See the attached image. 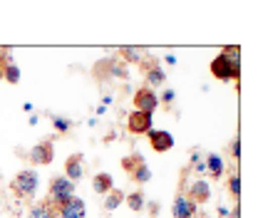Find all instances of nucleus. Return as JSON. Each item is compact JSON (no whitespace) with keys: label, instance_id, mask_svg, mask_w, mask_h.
I'll return each instance as SVG.
<instances>
[{"label":"nucleus","instance_id":"24","mask_svg":"<svg viewBox=\"0 0 258 218\" xmlns=\"http://www.w3.org/2000/svg\"><path fill=\"white\" fill-rule=\"evenodd\" d=\"M228 188H231V196H241V176L238 174H233L228 179Z\"/></svg>","mask_w":258,"mask_h":218},{"label":"nucleus","instance_id":"17","mask_svg":"<svg viewBox=\"0 0 258 218\" xmlns=\"http://www.w3.org/2000/svg\"><path fill=\"white\" fill-rule=\"evenodd\" d=\"M129 176H132L137 184H149V179H152V169H149L147 164H139V166H137Z\"/></svg>","mask_w":258,"mask_h":218},{"label":"nucleus","instance_id":"9","mask_svg":"<svg viewBox=\"0 0 258 218\" xmlns=\"http://www.w3.org/2000/svg\"><path fill=\"white\" fill-rule=\"evenodd\" d=\"M171 216L174 218H194L196 216V203L189 201L184 193H179L171 203Z\"/></svg>","mask_w":258,"mask_h":218},{"label":"nucleus","instance_id":"7","mask_svg":"<svg viewBox=\"0 0 258 218\" xmlns=\"http://www.w3.org/2000/svg\"><path fill=\"white\" fill-rule=\"evenodd\" d=\"M147 134H149V147L157 154H164V152H169L174 147V136L169 131H164V129H149Z\"/></svg>","mask_w":258,"mask_h":218},{"label":"nucleus","instance_id":"22","mask_svg":"<svg viewBox=\"0 0 258 218\" xmlns=\"http://www.w3.org/2000/svg\"><path fill=\"white\" fill-rule=\"evenodd\" d=\"M52 126H55V131H57V134H64V131H70V129H72V122H70V119H64V117H52Z\"/></svg>","mask_w":258,"mask_h":218},{"label":"nucleus","instance_id":"13","mask_svg":"<svg viewBox=\"0 0 258 218\" xmlns=\"http://www.w3.org/2000/svg\"><path fill=\"white\" fill-rule=\"evenodd\" d=\"M64 174L70 176V181L82 179V154L67 156V161H64Z\"/></svg>","mask_w":258,"mask_h":218},{"label":"nucleus","instance_id":"11","mask_svg":"<svg viewBox=\"0 0 258 218\" xmlns=\"http://www.w3.org/2000/svg\"><path fill=\"white\" fill-rule=\"evenodd\" d=\"M204 169L209 171V176H214V179H221L224 176V159L219 154H209L204 156Z\"/></svg>","mask_w":258,"mask_h":218},{"label":"nucleus","instance_id":"14","mask_svg":"<svg viewBox=\"0 0 258 218\" xmlns=\"http://www.w3.org/2000/svg\"><path fill=\"white\" fill-rule=\"evenodd\" d=\"M92 188H95V193H99V196H107L112 188H114V181H112V176L109 174H97L95 181H92Z\"/></svg>","mask_w":258,"mask_h":218},{"label":"nucleus","instance_id":"27","mask_svg":"<svg viewBox=\"0 0 258 218\" xmlns=\"http://www.w3.org/2000/svg\"><path fill=\"white\" fill-rule=\"evenodd\" d=\"M8 62H10V60H8V52L3 50V52H0V82H3V72H5V64Z\"/></svg>","mask_w":258,"mask_h":218},{"label":"nucleus","instance_id":"15","mask_svg":"<svg viewBox=\"0 0 258 218\" xmlns=\"http://www.w3.org/2000/svg\"><path fill=\"white\" fill-rule=\"evenodd\" d=\"M28 218H55V208L50 201H42V203H35L30 208Z\"/></svg>","mask_w":258,"mask_h":218},{"label":"nucleus","instance_id":"16","mask_svg":"<svg viewBox=\"0 0 258 218\" xmlns=\"http://www.w3.org/2000/svg\"><path fill=\"white\" fill-rule=\"evenodd\" d=\"M124 196H127L124 191H119V188H112V191L107 193V198H104V208H107V211H114V208H117V206L124 201Z\"/></svg>","mask_w":258,"mask_h":218},{"label":"nucleus","instance_id":"21","mask_svg":"<svg viewBox=\"0 0 258 218\" xmlns=\"http://www.w3.org/2000/svg\"><path fill=\"white\" fill-rule=\"evenodd\" d=\"M3 80H8L10 85H18V82H20V69H18V64H13V62H8V64H5Z\"/></svg>","mask_w":258,"mask_h":218},{"label":"nucleus","instance_id":"20","mask_svg":"<svg viewBox=\"0 0 258 218\" xmlns=\"http://www.w3.org/2000/svg\"><path fill=\"white\" fill-rule=\"evenodd\" d=\"M139 164H144V156L142 154H132V156H124V159H122V169H124L127 174H132Z\"/></svg>","mask_w":258,"mask_h":218},{"label":"nucleus","instance_id":"25","mask_svg":"<svg viewBox=\"0 0 258 218\" xmlns=\"http://www.w3.org/2000/svg\"><path fill=\"white\" fill-rule=\"evenodd\" d=\"M231 156L233 159H241V139H233L231 141Z\"/></svg>","mask_w":258,"mask_h":218},{"label":"nucleus","instance_id":"3","mask_svg":"<svg viewBox=\"0 0 258 218\" xmlns=\"http://www.w3.org/2000/svg\"><path fill=\"white\" fill-rule=\"evenodd\" d=\"M134 109L137 112H147V114H154V109L159 107V94H154L152 87H139L137 92H134Z\"/></svg>","mask_w":258,"mask_h":218},{"label":"nucleus","instance_id":"19","mask_svg":"<svg viewBox=\"0 0 258 218\" xmlns=\"http://www.w3.org/2000/svg\"><path fill=\"white\" fill-rule=\"evenodd\" d=\"M119 55H122V60H124V62H132V64L142 62V52H139L137 47H122V50H119Z\"/></svg>","mask_w":258,"mask_h":218},{"label":"nucleus","instance_id":"10","mask_svg":"<svg viewBox=\"0 0 258 218\" xmlns=\"http://www.w3.org/2000/svg\"><path fill=\"white\" fill-rule=\"evenodd\" d=\"M209 196H211V186H209V181H204V179H199V181H194L191 186H189V201L194 203H204V201H209Z\"/></svg>","mask_w":258,"mask_h":218},{"label":"nucleus","instance_id":"5","mask_svg":"<svg viewBox=\"0 0 258 218\" xmlns=\"http://www.w3.org/2000/svg\"><path fill=\"white\" fill-rule=\"evenodd\" d=\"M85 216H87V206L77 196H72L67 203L55 208V218H85Z\"/></svg>","mask_w":258,"mask_h":218},{"label":"nucleus","instance_id":"2","mask_svg":"<svg viewBox=\"0 0 258 218\" xmlns=\"http://www.w3.org/2000/svg\"><path fill=\"white\" fill-rule=\"evenodd\" d=\"M37 184H40V179H37V171L25 169V171H20V174L13 179L10 188H13L18 196H23V198H32V196H35V191H37Z\"/></svg>","mask_w":258,"mask_h":218},{"label":"nucleus","instance_id":"4","mask_svg":"<svg viewBox=\"0 0 258 218\" xmlns=\"http://www.w3.org/2000/svg\"><path fill=\"white\" fill-rule=\"evenodd\" d=\"M211 75H214L219 82H231V80H238V75H241V72H236V69L231 67V62L226 60V55L221 52L219 57H214V60H211Z\"/></svg>","mask_w":258,"mask_h":218},{"label":"nucleus","instance_id":"1","mask_svg":"<svg viewBox=\"0 0 258 218\" xmlns=\"http://www.w3.org/2000/svg\"><path fill=\"white\" fill-rule=\"evenodd\" d=\"M75 196V181H70L67 176H55L50 181V191H47V201L52 203V208L67 203Z\"/></svg>","mask_w":258,"mask_h":218},{"label":"nucleus","instance_id":"18","mask_svg":"<svg viewBox=\"0 0 258 218\" xmlns=\"http://www.w3.org/2000/svg\"><path fill=\"white\" fill-rule=\"evenodd\" d=\"M124 201L129 203L132 211H142V208H144V193H142V191H134V193L124 196Z\"/></svg>","mask_w":258,"mask_h":218},{"label":"nucleus","instance_id":"12","mask_svg":"<svg viewBox=\"0 0 258 218\" xmlns=\"http://www.w3.org/2000/svg\"><path fill=\"white\" fill-rule=\"evenodd\" d=\"M144 67H147V82H149L147 87H159V85H164L166 72L157 64V60H149V64H144Z\"/></svg>","mask_w":258,"mask_h":218},{"label":"nucleus","instance_id":"6","mask_svg":"<svg viewBox=\"0 0 258 218\" xmlns=\"http://www.w3.org/2000/svg\"><path fill=\"white\" fill-rule=\"evenodd\" d=\"M52 159H55L52 141H40L30 149V164H35V166H47V164H52Z\"/></svg>","mask_w":258,"mask_h":218},{"label":"nucleus","instance_id":"26","mask_svg":"<svg viewBox=\"0 0 258 218\" xmlns=\"http://www.w3.org/2000/svg\"><path fill=\"white\" fill-rule=\"evenodd\" d=\"M174 97H176V92H174V90H166V92L159 97V102H164V104H171V102H174Z\"/></svg>","mask_w":258,"mask_h":218},{"label":"nucleus","instance_id":"23","mask_svg":"<svg viewBox=\"0 0 258 218\" xmlns=\"http://www.w3.org/2000/svg\"><path fill=\"white\" fill-rule=\"evenodd\" d=\"M109 72H112L114 77H119V80H127V77H129L127 67H124L122 62H109Z\"/></svg>","mask_w":258,"mask_h":218},{"label":"nucleus","instance_id":"28","mask_svg":"<svg viewBox=\"0 0 258 218\" xmlns=\"http://www.w3.org/2000/svg\"><path fill=\"white\" fill-rule=\"evenodd\" d=\"M164 62L166 64H176V57H174V55H166V57H164Z\"/></svg>","mask_w":258,"mask_h":218},{"label":"nucleus","instance_id":"8","mask_svg":"<svg viewBox=\"0 0 258 218\" xmlns=\"http://www.w3.org/2000/svg\"><path fill=\"white\" fill-rule=\"evenodd\" d=\"M127 129L132 134H147L149 129H152V114H147V112H132L127 119Z\"/></svg>","mask_w":258,"mask_h":218}]
</instances>
